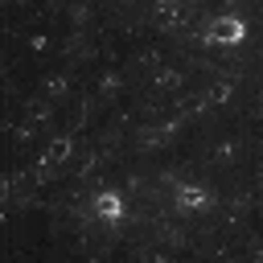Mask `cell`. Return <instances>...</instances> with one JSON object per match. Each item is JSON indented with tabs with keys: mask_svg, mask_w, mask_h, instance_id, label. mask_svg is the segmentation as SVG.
Listing matches in <instances>:
<instances>
[{
	"mask_svg": "<svg viewBox=\"0 0 263 263\" xmlns=\"http://www.w3.org/2000/svg\"><path fill=\"white\" fill-rule=\"evenodd\" d=\"M238 33H242V29H238V21H218L210 37H214V41H234Z\"/></svg>",
	"mask_w": 263,
	"mask_h": 263,
	"instance_id": "6da1fadb",
	"label": "cell"
}]
</instances>
